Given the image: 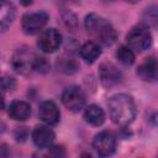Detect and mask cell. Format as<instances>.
I'll return each instance as SVG.
<instances>
[{
  "instance_id": "1",
  "label": "cell",
  "mask_w": 158,
  "mask_h": 158,
  "mask_svg": "<svg viewBox=\"0 0 158 158\" xmlns=\"http://www.w3.org/2000/svg\"><path fill=\"white\" fill-rule=\"evenodd\" d=\"M109 112L111 120L118 126L130 125L136 117V105L132 96L127 94H116L109 100Z\"/></svg>"
},
{
  "instance_id": "2",
  "label": "cell",
  "mask_w": 158,
  "mask_h": 158,
  "mask_svg": "<svg viewBox=\"0 0 158 158\" xmlns=\"http://www.w3.org/2000/svg\"><path fill=\"white\" fill-rule=\"evenodd\" d=\"M85 28L88 32L96 36L105 46H111L117 38V33L112 25L96 14H90L85 17Z\"/></svg>"
},
{
  "instance_id": "3",
  "label": "cell",
  "mask_w": 158,
  "mask_h": 158,
  "mask_svg": "<svg viewBox=\"0 0 158 158\" xmlns=\"http://www.w3.org/2000/svg\"><path fill=\"white\" fill-rule=\"evenodd\" d=\"M128 47L137 52H142L151 47L152 35L147 26H136L126 36Z\"/></svg>"
},
{
  "instance_id": "4",
  "label": "cell",
  "mask_w": 158,
  "mask_h": 158,
  "mask_svg": "<svg viewBox=\"0 0 158 158\" xmlns=\"http://www.w3.org/2000/svg\"><path fill=\"white\" fill-rule=\"evenodd\" d=\"M36 54L31 52L27 48H19L15 54L12 56L11 64L12 68L20 73V74H28L33 70L35 68V60H36Z\"/></svg>"
},
{
  "instance_id": "5",
  "label": "cell",
  "mask_w": 158,
  "mask_h": 158,
  "mask_svg": "<svg viewBox=\"0 0 158 158\" xmlns=\"http://www.w3.org/2000/svg\"><path fill=\"white\" fill-rule=\"evenodd\" d=\"M48 14L44 11H37L26 14L22 17V30L26 35H36L38 33L47 23Z\"/></svg>"
},
{
  "instance_id": "6",
  "label": "cell",
  "mask_w": 158,
  "mask_h": 158,
  "mask_svg": "<svg viewBox=\"0 0 158 158\" xmlns=\"http://www.w3.org/2000/svg\"><path fill=\"white\" fill-rule=\"evenodd\" d=\"M62 102L68 110H70L73 112H77V111L81 110L84 107L85 95H84V93L81 91L80 88L68 86L62 93Z\"/></svg>"
},
{
  "instance_id": "7",
  "label": "cell",
  "mask_w": 158,
  "mask_h": 158,
  "mask_svg": "<svg viewBox=\"0 0 158 158\" xmlns=\"http://www.w3.org/2000/svg\"><path fill=\"white\" fill-rule=\"evenodd\" d=\"M93 147L96 153L101 157L111 156L116 148V139L111 132L102 131L98 133L93 141Z\"/></svg>"
},
{
  "instance_id": "8",
  "label": "cell",
  "mask_w": 158,
  "mask_h": 158,
  "mask_svg": "<svg viewBox=\"0 0 158 158\" xmlns=\"http://www.w3.org/2000/svg\"><path fill=\"white\" fill-rule=\"evenodd\" d=\"M37 43L40 49H42L44 53L56 52L62 43V35L56 28H47L40 35Z\"/></svg>"
},
{
  "instance_id": "9",
  "label": "cell",
  "mask_w": 158,
  "mask_h": 158,
  "mask_svg": "<svg viewBox=\"0 0 158 158\" xmlns=\"http://www.w3.org/2000/svg\"><path fill=\"white\" fill-rule=\"evenodd\" d=\"M99 77H100L101 84L104 86H106V88L116 86L122 80V74L117 69V67L114 65L112 63H107V62L106 63H102L100 65Z\"/></svg>"
},
{
  "instance_id": "10",
  "label": "cell",
  "mask_w": 158,
  "mask_h": 158,
  "mask_svg": "<svg viewBox=\"0 0 158 158\" xmlns=\"http://www.w3.org/2000/svg\"><path fill=\"white\" fill-rule=\"evenodd\" d=\"M38 115H40V118L48 126L57 125L60 118V111L56 105V102L53 101H43L40 105Z\"/></svg>"
},
{
  "instance_id": "11",
  "label": "cell",
  "mask_w": 158,
  "mask_h": 158,
  "mask_svg": "<svg viewBox=\"0 0 158 158\" xmlns=\"http://www.w3.org/2000/svg\"><path fill=\"white\" fill-rule=\"evenodd\" d=\"M32 141L38 148H49L54 141V132L49 126H37L32 131Z\"/></svg>"
},
{
  "instance_id": "12",
  "label": "cell",
  "mask_w": 158,
  "mask_h": 158,
  "mask_svg": "<svg viewBox=\"0 0 158 158\" xmlns=\"http://www.w3.org/2000/svg\"><path fill=\"white\" fill-rule=\"evenodd\" d=\"M9 116L16 121H25L30 117L31 115V106L28 102L22 101V100H16L12 101L9 106Z\"/></svg>"
},
{
  "instance_id": "13",
  "label": "cell",
  "mask_w": 158,
  "mask_h": 158,
  "mask_svg": "<svg viewBox=\"0 0 158 158\" xmlns=\"http://www.w3.org/2000/svg\"><path fill=\"white\" fill-rule=\"evenodd\" d=\"M137 74L146 81H153L157 78V60L154 57L146 58L137 69Z\"/></svg>"
},
{
  "instance_id": "14",
  "label": "cell",
  "mask_w": 158,
  "mask_h": 158,
  "mask_svg": "<svg viewBox=\"0 0 158 158\" xmlns=\"http://www.w3.org/2000/svg\"><path fill=\"white\" fill-rule=\"evenodd\" d=\"M15 6L7 0H0V31L6 30L15 19Z\"/></svg>"
},
{
  "instance_id": "15",
  "label": "cell",
  "mask_w": 158,
  "mask_h": 158,
  "mask_svg": "<svg viewBox=\"0 0 158 158\" xmlns=\"http://www.w3.org/2000/svg\"><path fill=\"white\" fill-rule=\"evenodd\" d=\"M100 54H101V49H100L99 44L93 41L84 43L80 48V57L89 64L94 63L100 57Z\"/></svg>"
},
{
  "instance_id": "16",
  "label": "cell",
  "mask_w": 158,
  "mask_h": 158,
  "mask_svg": "<svg viewBox=\"0 0 158 158\" xmlns=\"http://www.w3.org/2000/svg\"><path fill=\"white\" fill-rule=\"evenodd\" d=\"M84 118L88 123L93 126H100L105 121L104 110L98 105H90L84 111Z\"/></svg>"
},
{
  "instance_id": "17",
  "label": "cell",
  "mask_w": 158,
  "mask_h": 158,
  "mask_svg": "<svg viewBox=\"0 0 158 158\" xmlns=\"http://www.w3.org/2000/svg\"><path fill=\"white\" fill-rule=\"evenodd\" d=\"M116 58L123 65H131L135 62V52L128 46H121L116 51Z\"/></svg>"
},
{
  "instance_id": "18",
  "label": "cell",
  "mask_w": 158,
  "mask_h": 158,
  "mask_svg": "<svg viewBox=\"0 0 158 158\" xmlns=\"http://www.w3.org/2000/svg\"><path fill=\"white\" fill-rule=\"evenodd\" d=\"M0 88L5 91H12L16 88V80L10 75L0 77Z\"/></svg>"
},
{
  "instance_id": "19",
  "label": "cell",
  "mask_w": 158,
  "mask_h": 158,
  "mask_svg": "<svg viewBox=\"0 0 158 158\" xmlns=\"http://www.w3.org/2000/svg\"><path fill=\"white\" fill-rule=\"evenodd\" d=\"M156 21H157V12H156V7H151L147 9L146 14H144V23L147 26H156Z\"/></svg>"
},
{
  "instance_id": "20",
  "label": "cell",
  "mask_w": 158,
  "mask_h": 158,
  "mask_svg": "<svg viewBox=\"0 0 158 158\" xmlns=\"http://www.w3.org/2000/svg\"><path fill=\"white\" fill-rule=\"evenodd\" d=\"M37 72H41V73H46L48 69H49V63L47 62L46 58L43 57H36V60H35V68Z\"/></svg>"
},
{
  "instance_id": "21",
  "label": "cell",
  "mask_w": 158,
  "mask_h": 158,
  "mask_svg": "<svg viewBox=\"0 0 158 158\" xmlns=\"http://www.w3.org/2000/svg\"><path fill=\"white\" fill-rule=\"evenodd\" d=\"M4 106H5V99H4V96L0 94V111L4 109Z\"/></svg>"
},
{
  "instance_id": "22",
  "label": "cell",
  "mask_w": 158,
  "mask_h": 158,
  "mask_svg": "<svg viewBox=\"0 0 158 158\" xmlns=\"http://www.w3.org/2000/svg\"><path fill=\"white\" fill-rule=\"evenodd\" d=\"M21 2H22L23 5H30V4L32 2V0H21Z\"/></svg>"
},
{
  "instance_id": "23",
  "label": "cell",
  "mask_w": 158,
  "mask_h": 158,
  "mask_svg": "<svg viewBox=\"0 0 158 158\" xmlns=\"http://www.w3.org/2000/svg\"><path fill=\"white\" fill-rule=\"evenodd\" d=\"M4 128H5V125L0 121V132H2V131H4Z\"/></svg>"
},
{
  "instance_id": "24",
  "label": "cell",
  "mask_w": 158,
  "mask_h": 158,
  "mask_svg": "<svg viewBox=\"0 0 158 158\" xmlns=\"http://www.w3.org/2000/svg\"><path fill=\"white\" fill-rule=\"evenodd\" d=\"M125 1L131 2V4H136V2H138V1H141V0H125Z\"/></svg>"
},
{
  "instance_id": "25",
  "label": "cell",
  "mask_w": 158,
  "mask_h": 158,
  "mask_svg": "<svg viewBox=\"0 0 158 158\" xmlns=\"http://www.w3.org/2000/svg\"><path fill=\"white\" fill-rule=\"evenodd\" d=\"M5 148H1V146H0V156H5L6 153H2V151H4Z\"/></svg>"
},
{
  "instance_id": "26",
  "label": "cell",
  "mask_w": 158,
  "mask_h": 158,
  "mask_svg": "<svg viewBox=\"0 0 158 158\" xmlns=\"http://www.w3.org/2000/svg\"><path fill=\"white\" fill-rule=\"evenodd\" d=\"M102 1H105V2H109V1H115V0H102Z\"/></svg>"
},
{
  "instance_id": "27",
  "label": "cell",
  "mask_w": 158,
  "mask_h": 158,
  "mask_svg": "<svg viewBox=\"0 0 158 158\" xmlns=\"http://www.w3.org/2000/svg\"><path fill=\"white\" fill-rule=\"evenodd\" d=\"M68 1H72V0H68Z\"/></svg>"
}]
</instances>
